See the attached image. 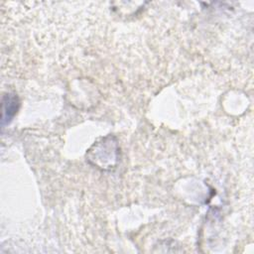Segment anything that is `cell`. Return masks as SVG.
<instances>
[{"label":"cell","instance_id":"cell-1","mask_svg":"<svg viewBox=\"0 0 254 254\" xmlns=\"http://www.w3.org/2000/svg\"><path fill=\"white\" fill-rule=\"evenodd\" d=\"M87 160L90 164L101 170H111L118 162L119 148L115 137L109 135L94 143L87 152Z\"/></svg>","mask_w":254,"mask_h":254},{"label":"cell","instance_id":"cell-2","mask_svg":"<svg viewBox=\"0 0 254 254\" xmlns=\"http://www.w3.org/2000/svg\"><path fill=\"white\" fill-rule=\"evenodd\" d=\"M2 124L4 125L5 123H9V121L13 118V116L16 114L19 106V100L16 94L14 93H7L3 97L2 101Z\"/></svg>","mask_w":254,"mask_h":254}]
</instances>
